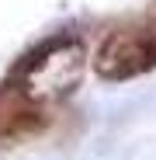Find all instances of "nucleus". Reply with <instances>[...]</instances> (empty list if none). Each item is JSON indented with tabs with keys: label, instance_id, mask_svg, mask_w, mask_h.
Segmentation results:
<instances>
[{
	"label": "nucleus",
	"instance_id": "nucleus-1",
	"mask_svg": "<svg viewBox=\"0 0 156 160\" xmlns=\"http://www.w3.org/2000/svg\"><path fill=\"white\" fill-rule=\"evenodd\" d=\"M87 63H90L87 45L76 35H56L21 59L7 84L17 87L28 101L49 108L76 91V84L87 73Z\"/></svg>",
	"mask_w": 156,
	"mask_h": 160
},
{
	"label": "nucleus",
	"instance_id": "nucleus-3",
	"mask_svg": "<svg viewBox=\"0 0 156 160\" xmlns=\"http://www.w3.org/2000/svg\"><path fill=\"white\" fill-rule=\"evenodd\" d=\"M49 125V115L42 104L28 101L17 87L4 84L0 87V146H14L38 136V132Z\"/></svg>",
	"mask_w": 156,
	"mask_h": 160
},
{
	"label": "nucleus",
	"instance_id": "nucleus-2",
	"mask_svg": "<svg viewBox=\"0 0 156 160\" xmlns=\"http://www.w3.org/2000/svg\"><path fill=\"white\" fill-rule=\"evenodd\" d=\"M156 70V18L125 21L104 35L94 52V73L101 80H132Z\"/></svg>",
	"mask_w": 156,
	"mask_h": 160
}]
</instances>
